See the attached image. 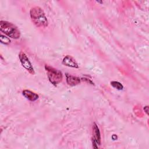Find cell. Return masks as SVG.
Wrapping results in <instances>:
<instances>
[{"label": "cell", "mask_w": 149, "mask_h": 149, "mask_svg": "<svg viewBox=\"0 0 149 149\" xmlns=\"http://www.w3.org/2000/svg\"><path fill=\"white\" fill-rule=\"evenodd\" d=\"M31 19L33 23L38 27H45L48 24V19L43 10L39 6L31 8L30 11Z\"/></svg>", "instance_id": "6da1fadb"}, {"label": "cell", "mask_w": 149, "mask_h": 149, "mask_svg": "<svg viewBox=\"0 0 149 149\" xmlns=\"http://www.w3.org/2000/svg\"><path fill=\"white\" fill-rule=\"evenodd\" d=\"M0 30L12 38L17 39L20 37V32L17 27L15 24L7 21H0Z\"/></svg>", "instance_id": "7a4b0ae2"}, {"label": "cell", "mask_w": 149, "mask_h": 149, "mask_svg": "<svg viewBox=\"0 0 149 149\" xmlns=\"http://www.w3.org/2000/svg\"><path fill=\"white\" fill-rule=\"evenodd\" d=\"M45 69L47 72L49 81L54 86H56L62 81L63 75L60 70L47 65H45Z\"/></svg>", "instance_id": "3957f363"}, {"label": "cell", "mask_w": 149, "mask_h": 149, "mask_svg": "<svg viewBox=\"0 0 149 149\" xmlns=\"http://www.w3.org/2000/svg\"><path fill=\"white\" fill-rule=\"evenodd\" d=\"M19 58L20 61L22 65L31 74H34L35 73L34 68L33 67L32 64L31 63L29 59L27 56L23 52H20L19 54Z\"/></svg>", "instance_id": "277c9868"}, {"label": "cell", "mask_w": 149, "mask_h": 149, "mask_svg": "<svg viewBox=\"0 0 149 149\" xmlns=\"http://www.w3.org/2000/svg\"><path fill=\"white\" fill-rule=\"evenodd\" d=\"M62 64L65 66L73 68H79V65L76 61L70 55L65 56L62 60Z\"/></svg>", "instance_id": "5b68a950"}, {"label": "cell", "mask_w": 149, "mask_h": 149, "mask_svg": "<svg viewBox=\"0 0 149 149\" xmlns=\"http://www.w3.org/2000/svg\"><path fill=\"white\" fill-rule=\"evenodd\" d=\"M93 144L100 145L101 144L100 132L98 126L95 123H94L93 125Z\"/></svg>", "instance_id": "8992f818"}, {"label": "cell", "mask_w": 149, "mask_h": 149, "mask_svg": "<svg viewBox=\"0 0 149 149\" xmlns=\"http://www.w3.org/2000/svg\"><path fill=\"white\" fill-rule=\"evenodd\" d=\"M66 77L67 83L69 86H74L76 85H77L81 81V79L79 77L70 75L68 73H66Z\"/></svg>", "instance_id": "52a82bcc"}, {"label": "cell", "mask_w": 149, "mask_h": 149, "mask_svg": "<svg viewBox=\"0 0 149 149\" xmlns=\"http://www.w3.org/2000/svg\"><path fill=\"white\" fill-rule=\"evenodd\" d=\"M23 96L31 101H34L38 98V95L36 93L28 90H24L22 92Z\"/></svg>", "instance_id": "ba28073f"}, {"label": "cell", "mask_w": 149, "mask_h": 149, "mask_svg": "<svg viewBox=\"0 0 149 149\" xmlns=\"http://www.w3.org/2000/svg\"><path fill=\"white\" fill-rule=\"evenodd\" d=\"M111 84L113 87H114L115 88H116L119 90H122L123 88V85L118 81H111Z\"/></svg>", "instance_id": "9c48e42d"}, {"label": "cell", "mask_w": 149, "mask_h": 149, "mask_svg": "<svg viewBox=\"0 0 149 149\" xmlns=\"http://www.w3.org/2000/svg\"><path fill=\"white\" fill-rule=\"evenodd\" d=\"M0 41H1V42L3 44H8L10 42V40L8 37H7L2 34H1Z\"/></svg>", "instance_id": "30bf717a"}, {"label": "cell", "mask_w": 149, "mask_h": 149, "mask_svg": "<svg viewBox=\"0 0 149 149\" xmlns=\"http://www.w3.org/2000/svg\"><path fill=\"white\" fill-rule=\"evenodd\" d=\"M144 109L145 110V111H146V113L148 115V106H146L145 107H144Z\"/></svg>", "instance_id": "8fae6325"}]
</instances>
